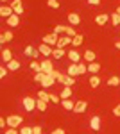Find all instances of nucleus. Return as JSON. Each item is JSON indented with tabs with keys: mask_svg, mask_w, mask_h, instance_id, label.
<instances>
[{
	"mask_svg": "<svg viewBox=\"0 0 120 134\" xmlns=\"http://www.w3.org/2000/svg\"><path fill=\"white\" fill-rule=\"evenodd\" d=\"M7 68H9V72H14V70H18L20 68V61H16V59H11L7 63Z\"/></svg>",
	"mask_w": 120,
	"mask_h": 134,
	"instance_id": "393cba45",
	"label": "nucleus"
},
{
	"mask_svg": "<svg viewBox=\"0 0 120 134\" xmlns=\"http://www.w3.org/2000/svg\"><path fill=\"white\" fill-rule=\"evenodd\" d=\"M52 132L54 134H65V129H54Z\"/></svg>",
	"mask_w": 120,
	"mask_h": 134,
	"instance_id": "a18cd8bd",
	"label": "nucleus"
},
{
	"mask_svg": "<svg viewBox=\"0 0 120 134\" xmlns=\"http://www.w3.org/2000/svg\"><path fill=\"white\" fill-rule=\"evenodd\" d=\"M7 72H9V68H6V66H2V68H0V77L4 79V77L7 75Z\"/></svg>",
	"mask_w": 120,
	"mask_h": 134,
	"instance_id": "a19ab883",
	"label": "nucleus"
},
{
	"mask_svg": "<svg viewBox=\"0 0 120 134\" xmlns=\"http://www.w3.org/2000/svg\"><path fill=\"white\" fill-rule=\"evenodd\" d=\"M34 52H36V48L34 47H25V50H23V55H27V57H34Z\"/></svg>",
	"mask_w": 120,
	"mask_h": 134,
	"instance_id": "7c9ffc66",
	"label": "nucleus"
},
{
	"mask_svg": "<svg viewBox=\"0 0 120 134\" xmlns=\"http://www.w3.org/2000/svg\"><path fill=\"white\" fill-rule=\"evenodd\" d=\"M41 70H43L45 73H50L52 70H54V64H52V61H50V59H43V61H41Z\"/></svg>",
	"mask_w": 120,
	"mask_h": 134,
	"instance_id": "9b49d317",
	"label": "nucleus"
},
{
	"mask_svg": "<svg viewBox=\"0 0 120 134\" xmlns=\"http://www.w3.org/2000/svg\"><path fill=\"white\" fill-rule=\"evenodd\" d=\"M36 107H38V111H45V109H47V100L36 98Z\"/></svg>",
	"mask_w": 120,
	"mask_h": 134,
	"instance_id": "a878e982",
	"label": "nucleus"
},
{
	"mask_svg": "<svg viewBox=\"0 0 120 134\" xmlns=\"http://www.w3.org/2000/svg\"><path fill=\"white\" fill-rule=\"evenodd\" d=\"M61 105H63V109H66V111H74L75 102H72L70 98H63V100H61Z\"/></svg>",
	"mask_w": 120,
	"mask_h": 134,
	"instance_id": "2eb2a0df",
	"label": "nucleus"
},
{
	"mask_svg": "<svg viewBox=\"0 0 120 134\" xmlns=\"http://www.w3.org/2000/svg\"><path fill=\"white\" fill-rule=\"evenodd\" d=\"M109 16H111V23H113L115 27H118V25H120V13H117V11H115V13H113V14H109Z\"/></svg>",
	"mask_w": 120,
	"mask_h": 134,
	"instance_id": "bb28decb",
	"label": "nucleus"
},
{
	"mask_svg": "<svg viewBox=\"0 0 120 134\" xmlns=\"http://www.w3.org/2000/svg\"><path fill=\"white\" fill-rule=\"evenodd\" d=\"M66 55H68V59H70L72 63H77V64H79V63H81V59H82V55H81L79 52H77V48H72V50L68 52Z\"/></svg>",
	"mask_w": 120,
	"mask_h": 134,
	"instance_id": "0eeeda50",
	"label": "nucleus"
},
{
	"mask_svg": "<svg viewBox=\"0 0 120 134\" xmlns=\"http://www.w3.org/2000/svg\"><path fill=\"white\" fill-rule=\"evenodd\" d=\"M82 41H84V36H82V34H77V36H74V38H72V47H74V48H77V47L82 45Z\"/></svg>",
	"mask_w": 120,
	"mask_h": 134,
	"instance_id": "dca6fc26",
	"label": "nucleus"
},
{
	"mask_svg": "<svg viewBox=\"0 0 120 134\" xmlns=\"http://www.w3.org/2000/svg\"><path fill=\"white\" fill-rule=\"evenodd\" d=\"M59 97H61V100H63V98H70V97H72V88H70V86H65V88L61 90Z\"/></svg>",
	"mask_w": 120,
	"mask_h": 134,
	"instance_id": "4be33fe9",
	"label": "nucleus"
},
{
	"mask_svg": "<svg viewBox=\"0 0 120 134\" xmlns=\"http://www.w3.org/2000/svg\"><path fill=\"white\" fill-rule=\"evenodd\" d=\"M43 77H45V72H36V75H34V82H40L41 84Z\"/></svg>",
	"mask_w": 120,
	"mask_h": 134,
	"instance_id": "c9c22d12",
	"label": "nucleus"
},
{
	"mask_svg": "<svg viewBox=\"0 0 120 134\" xmlns=\"http://www.w3.org/2000/svg\"><path fill=\"white\" fill-rule=\"evenodd\" d=\"M20 134H32V127H22Z\"/></svg>",
	"mask_w": 120,
	"mask_h": 134,
	"instance_id": "58836bf2",
	"label": "nucleus"
},
{
	"mask_svg": "<svg viewBox=\"0 0 120 134\" xmlns=\"http://www.w3.org/2000/svg\"><path fill=\"white\" fill-rule=\"evenodd\" d=\"M66 45H72V38L65 34L63 38H59V40H58V45H56V47H58V48H65Z\"/></svg>",
	"mask_w": 120,
	"mask_h": 134,
	"instance_id": "1a4fd4ad",
	"label": "nucleus"
},
{
	"mask_svg": "<svg viewBox=\"0 0 120 134\" xmlns=\"http://www.w3.org/2000/svg\"><path fill=\"white\" fill-rule=\"evenodd\" d=\"M99 84H100V77L97 75V73H91V77H90V86L95 90V88H99Z\"/></svg>",
	"mask_w": 120,
	"mask_h": 134,
	"instance_id": "6ab92c4d",
	"label": "nucleus"
},
{
	"mask_svg": "<svg viewBox=\"0 0 120 134\" xmlns=\"http://www.w3.org/2000/svg\"><path fill=\"white\" fill-rule=\"evenodd\" d=\"M66 73H68V75H72V77L79 75V66H77V63H72L70 66H68V70H66Z\"/></svg>",
	"mask_w": 120,
	"mask_h": 134,
	"instance_id": "f3484780",
	"label": "nucleus"
},
{
	"mask_svg": "<svg viewBox=\"0 0 120 134\" xmlns=\"http://www.w3.org/2000/svg\"><path fill=\"white\" fill-rule=\"evenodd\" d=\"M47 4H49V7H52V9H59V2L58 0H47Z\"/></svg>",
	"mask_w": 120,
	"mask_h": 134,
	"instance_id": "4c0bfd02",
	"label": "nucleus"
},
{
	"mask_svg": "<svg viewBox=\"0 0 120 134\" xmlns=\"http://www.w3.org/2000/svg\"><path fill=\"white\" fill-rule=\"evenodd\" d=\"M95 57H97V55H95V52H93V50H86L84 54H82V59L88 61V63H93V61H95Z\"/></svg>",
	"mask_w": 120,
	"mask_h": 134,
	"instance_id": "a211bd4d",
	"label": "nucleus"
},
{
	"mask_svg": "<svg viewBox=\"0 0 120 134\" xmlns=\"http://www.w3.org/2000/svg\"><path fill=\"white\" fill-rule=\"evenodd\" d=\"M91 5H100V0H88Z\"/></svg>",
	"mask_w": 120,
	"mask_h": 134,
	"instance_id": "49530a36",
	"label": "nucleus"
},
{
	"mask_svg": "<svg viewBox=\"0 0 120 134\" xmlns=\"http://www.w3.org/2000/svg\"><path fill=\"white\" fill-rule=\"evenodd\" d=\"M2 2H7V0H2Z\"/></svg>",
	"mask_w": 120,
	"mask_h": 134,
	"instance_id": "8fccbe9b",
	"label": "nucleus"
},
{
	"mask_svg": "<svg viewBox=\"0 0 120 134\" xmlns=\"http://www.w3.org/2000/svg\"><path fill=\"white\" fill-rule=\"evenodd\" d=\"M30 70H36V72H43V70H41V63L32 61V63H30Z\"/></svg>",
	"mask_w": 120,
	"mask_h": 134,
	"instance_id": "f704fd0d",
	"label": "nucleus"
},
{
	"mask_svg": "<svg viewBox=\"0 0 120 134\" xmlns=\"http://www.w3.org/2000/svg\"><path fill=\"white\" fill-rule=\"evenodd\" d=\"M52 57H56V59L65 57V48H54V52H52Z\"/></svg>",
	"mask_w": 120,
	"mask_h": 134,
	"instance_id": "cd10ccee",
	"label": "nucleus"
},
{
	"mask_svg": "<svg viewBox=\"0 0 120 134\" xmlns=\"http://www.w3.org/2000/svg\"><path fill=\"white\" fill-rule=\"evenodd\" d=\"M6 20H7V25H9V27H16V25L20 23V14L14 13V14H11L9 18H6Z\"/></svg>",
	"mask_w": 120,
	"mask_h": 134,
	"instance_id": "f8f14e48",
	"label": "nucleus"
},
{
	"mask_svg": "<svg viewBox=\"0 0 120 134\" xmlns=\"http://www.w3.org/2000/svg\"><path fill=\"white\" fill-rule=\"evenodd\" d=\"M11 59H13V52H11L9 48H4V50H2V61L9 63Z\"/></svg>",
	"mask_w": 120,
	"mask_h": 134,
	"instance_id": "5701e85b",
	"label": "nucleus"
},
{
	"mask_svg": "<svg viewBox=\"0 0 120 134\" xmlns=\"http://www.w3.org/2000/svg\"><path fill=\"white\" fill-rule=\"evenodd\" d=\"M22 116L20 114H11V116H7V125L9 127H22Z\"/></svg>",
	"mask_w": 120,
	"mask_h": 134,
	"instance_id": "20e7f679",
	"label": "nucleus"
},
{
	"mask_svg": "<svg viewBox=\"0 0 120 134\" xmlns=\"http://www.w3.org/2000/svg\"><path fill=\"white\" fill-rule=\"evenodd\" d=\"M11 14H14V9H13L11 5H2V7H0V16H4V18H9Z\"/></svg>",
	"mask_w": 120,
	"mask_h": 134,
	"instance_id": "9d476101",
	"label": "nucleus"
},
{
	"mask_svg": "<svg viewBox=\"0 0 120 134\" xmlns=\"http://www.w3.org/2000/svg\"><path fill=\"white\" fill-rule=\"evenodd\" d=\"M99 70H100V64H99V63H95V61H93V63H90V64H88V72L97 73Z\"/></svg>",
	"mask_w": 120,
	"mask_h": 134,
	"instance_id": "c85d7f7f",
	"label": "nucleus"
},
{
	"mask_svg": "<svg viewBox=\"0 0 120 134\" xmlns=\"http://www.w3.org/2000/svg\"><path fill=\"white\" fill-rule=\"evenodd\" d=\"M90 127L93 129V131H100V118L99 116H93L90 120Z\"/></svg>",
	"mask_w": 120,
	"mask_h": 134,
	"instance_id": "412c9836",
	"label": "nucleus"
},
{
	"mask_svg": "<svg viewBox=\"0 0 120 134\" xmlns=\"http://www.w3.org/2000/svg\"><path fill=\"white\" fill-rule=\"evenodd\" d=\"M11 7L14 9V13H16V14H22V13H23V5H22V0H13V2H11Z\"/></svg>",
	"mask_w": 120,
	"mask_h": 134,
	"instance_id": "4468645a",
	"label": "nucleus"
},
{
	"mask_svg": "<svg viewBox=\"0 0 120 134\" xmlns=\"http://www.w3.org/2000/svg\"><path fill=\"white\" fill-rule=\"evenodd\" d=\"M22 105H23V109L30 113V111H34L36 109V98H32V97H25L23 100H22Z\"/></svg>",
	"mask_w": 120,
	"mask_h": 134,
	"instance_id": "f257e3e1",
	"label": "nucleus"
},
{
	"mask_svg": "<svg viewBox=\"0 0 120 134\" xmlns=\"http://www.w3.org/2000/svg\"><path fill=\"white\" fill-rule=\"evenodd\" d=\"M6 125H7V120L6 118H0V129H6Z\"/></svg>",
	"mask_w": 120,
	"mask_h": 134,
	"instance_id": "c03bdc74",
	"label": "nucleus"
},
{
	"mask_svg": "<svg viewBox=\"0 0 120 134\" xmlns=\"http://www.w3.org/2000/svg\"><path fill=\"white\" fill-rule=\"evenodd\" d=\"M115 48H118V50H120V41H117V43H115Z\"/></svg>",
	"mask_w": 120,
	"mask_h": 134,
	"instance_id": "de8ad7c7",
	"label": "nucleus"
},
{
	"mask_svg": "<svg viewBox=\"0 0 120 134\" xmlns=\"http://www.w3.org/2000/svg\"><path fill=\"white\" fill-rule=\"evenodd\" d=\"M58 82H61L63 86H74L75 84V77H72L68 73H61L59 77H58Z\"/></svg>",
	"mask_w": 120,
	"mask_h": 134,
	"instance_id": "f03ea898",
	"label": "nucleus"
},
{
	"mask_svg": "<svg viewBox=\"0 0 120 134\" xmlns=\"http://www.w3.org/2000/svg\"><path fill=\"white\" fill-rule=\"evenodd\" d=\"M50 102H52V104H61V97H59V95L50 93Z\"/></svg>",
	"mask_w": 120,
	"mask_h": 134,
	"instance_id": "e433bc0d",
	"label": "nucleus"
},
{
	"mask_svg": "<svg viewBox=\"0 0 120 134\" xmlns=\"http://www.w3.org/2000/svg\"><path fill=\"white\" fill-rule=\"evenodd\" d=\"M117 13H120V5H118V7H117Z\"/></svg>",
	"mask_w": 120,
	"mask_h": 134,
	"instance_id": "09e8293b",
	"label": "nucleus"
},
{
	"mask_svg": "<svg viewBox=\"0 0 120 134\" xmlns=\"http://www.w3.org/2000/svg\"><path fill=\"white\" fill-rule=\"evenodd\" d=\"M65 34H66V36H70V38L77 36V32L74 31V25H68V27H65Z\"/></svg>",
	"mask_w": 120,
	"mask_h": 134,
	"instance_id": "473e14b6",
	"label": "nucleus"
},
{
	"mask_svg": "<svg viewBox=\"0 0 120 134\" xmlns=\"http://www.w3.org/2000/svg\"><path fill=\"white\" fill-rule=\"evenodd\" d=\"M113 114L120 118V104H118V105H115V109H113Z\"/></svg>",
	"mask_w": 120,
	"mask_h": 134,
	"instance_id": "37998d69",
	"label": "nucleus"
},
{
	"mask_svg": "<svg viewBox=\"0 0 120 134\" xmlns=\"http://www.w3.org/2000/svg\"><path fill=\"white\" fill-rule=\"evenodd\" d=\"M38 98H43V100H47V102H50V95H49L47 91H45V88L38 91Z\"/></svg>",
	"mask_w": 120,
	"mask_h": 134,
	"instance_id": "2f4dec72",
	"label": "nucleus"
},
{
	"mask_svg": "<svg viewBox=\"0 0 120 134\" xmlns=\"http://www.w3.org/2000/svg\"><path fill=\"white\" fill-rule=\"evenodd\" d=\"M86 109H88V102H86V100H77V102H75V107H74V111H75L77 114L84 113Z\"/></svg>",
	"mask_w": 120,
	"mask_h": 134,
	"instance_id": "6e6552de",
	"label": "nucleus"
},
{
	"mask_svg": "<svg viewBox=\"0 0 120 134\" xmlns=\"http://www.w3.org/2000/svg\"><path fill=\"white\" fill-rule=\"evenodd\" d=\"M58 40H59V34H58V32H50V34H47V36H43L41 41L52 47V45H58Z\"/></svg>",
	"mask_w": 120,
	"mask_h": 134,
	"instance_id": "7ed1b4c3",
	"label": "nucleus"
},
{
	"mask_svg": "<svg viewBox=\"0 0 120 134\" xmlns=\"http://www.w3.org/2000/svg\"><path fill=\"white\" fill-rule=\"evenodd\" d=\"M38 48H40L41 55H45V57H50V55H52V52H54V48H52L50 45H47V43H43V41L40 43V47H38Z\"/></svg>",
	"mask_w": 120,
	"mask_h": 134,
	"instance_id": "423d86ee",
	"label": "nucleus"
},
{
	"mask_svg": "<svg viewBox=\"0 0 120 134\" xmlns=\"http://www.w3.org/2000/svg\"><path fill=\"white\" fill-rule=\"evenodd\" d=\"M56 81H58V79H56L52 73H45V77H43V81H41V86L47 90V88H50V86H54Z\"/></svg>",
	"mask_w": 120,
	"mask_h": 134,
	"instance_id": "39448f33",
	"label": "nucleus"
},
{
	"mask_svg": "<svg viewBox=\"0 0 120 134\" xmlns=\"http://www.w3.org/2000/svg\"><path fill=\"white\" fill-rule=\"evenodd\" d=\"M11 40H13V32H11V31H6L2 36H0V43H2V45L7 43V41H11Z\"/></svg>",
	"mask_w": 120,
	"mask_h": 134,
	"instance_id": "b1692460",
	"label": "nucleus"
},
{
	"mask_svg": "<svg viewBox=\"0 0 120 134\" xmlns=\"http://www.w3.org/2000/svg\"><path fill=\"white\" fill-rule=\"evenodd\" d=\"M43 132V129H41L40 125H36V127H32V134H41Z\"/></svg>",
	"mask_w": 120,
	"mask_h": 134,
	"instance_id": "79ce46f5",
	"label": "nucleus"
},
{
	"mask_svg": "<svg viewBox=\"0 0 120 134\" xmlns=\"http://www.w3.org/2000/svg\"><path fill=\"white\" fill-rule=\"evenodd\" d=\"M108 20H111L109 14H97V18H95L97 25H104V23H108Z\"/></svg>",
	"mask_w": 120,
	"mask_h": 134,
	"instance_id": "aec40b11",
	"label": "nucleus"
},
{
	"mask_svg": "<svg viewBox=\"0 0 120 134\" xmlns=\"http://www.w3.org/2000/svg\"><path fill=\"white\" fill-rule=\"evenodd\" d=\"M68 23L74 25V27L79 25V23H81V16L77 14V13H70V14H68Z\"/></svg>",
	"mask_w": 120,
	"mask_h": 134,
	"instance_id": "ddd939ff",
	"label": "nucleus"
},
{
	"mask_svg": "<svg viewBox=\"0 0 120 134\" xmlns=\"http://www.w3.org/2000/svg\"><path fill=\"white\" fill-rule=\"evenodd\" d=\"M54 32H58V34L65 32V25H56V27H54Z\"/></svg>",
	"mask_w": 120,
	"mask_h": 134,
	"instance_id": "ea45409f",
	"label": "nucleus"
},
{
	"mask_svg": "<svg viewBox=\"0 0 120 134\" xmlns=\"http://www.w3.org/2000/svg\"><path fill=\"white\" fill-rule=\"evenodd\" d=\"M77 66H79V75H84V73L88 72V64H86V63H82V61H81L79 64H77Z\"/></svg>",
	"mask_w": 120,
	"mask_h": 134,
	"instance_id": "72a5a7b5",
	"label": "nucleus"
},
{
	"mask_svg": "<svg viewBox=\"0 0 120 134\" xmlns=\"http://www.w3.org/2000/svg\"><path fill=\"white\" fill-rule=\"evenodd\" d=\"M118 84H120V77H117V75H113V77L108 79V86H113V88H115V86H118Z\"/></svg>",
	"mask_w": 120,
	"mask_h": 134,
	"instance_id": "c756f323",
	"label": "nucleus"
}]
</instances>
